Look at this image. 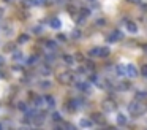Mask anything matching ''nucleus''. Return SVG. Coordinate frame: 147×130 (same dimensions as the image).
<instances>
[{"mask_svg":"<svg viewBox=\"0 0 147 130\" xmlns=\"http://www.w3.org/2000/svg\"><path fill=\"white\" fill-rule=\"evenodd\" d=\"M76 87L79 89L81 92H84V94H90V91H92V87H90V82L87 81H79L76 84Z\"/></svg>","mask_w":147,"mask_h":130,"instance_id":"5","label":"nucleus"},{"mask_svg":"<svg viewBox=\"0 0 147 130\" xmlns=\"http://www.w3.org/2000/svg\"><path fill=\"white\" fill-rule=\"evenodd\" d=\"M147 97V92H142V91H138L136 92V98L138 100H142V98Z\"/></svg>","mask_w":147,"mask_h":130,"instance_id":"24","label":"nucleus"},{"mask_svg":"<svg viewBox=\"0 0 147 130\" xmlns=\"http://www.w3.org/2000/svg\"><path fill=\"white\" fill-rule=\"evenodd\" d=\"M115 120H117V124H119V125H127V122H128V119H127V116H125V114H117V119H115Z\"/></svg>","mask_w":147,"mask_h":130,"instance_id":"16","label":"nucleus"},{"mask_svg":"<svg viewBox=\"0 0 147 130\" xmlns=\"http://www.w3.org/2000/svg\"><path fill=\"white\" fill-rule=\"evenodd\" d=\"M128 111H130V114H133V116H141V114H144V111H146V105L136 98V100H133L128 105Z\"/></svg>","mask_w":147,"mask_h":130,"instance_id":"1","label":"nucleus"},{"mask_svg":"<svg viewBox=\"0 0 147 130\" xmlns=\"http://www.w3.org/2000/svg\"><path fill=\"white\" fill-rule=\"evenodd\" d=\"M45 106L49 110H54L55 108V98L52 95H45Z\"/></svg>","mask_w":147,"mask_h":130,"instance_id":"8","label":"nucleus"},{"mask_svg":"<svg viewBox=\"0 0 147 130\" xmlns=\"http://www.w3.org/2000/svg\"><path fill=\"white\" fill-rule=\"evenodd\" d=\"M51 119L54 120V122H62V114L60 113H52Z\"/></svg>","mask_w":147,"mask_h":130,"instance_id":"22","label":"nucleus"},{"mask_svg":"<svg viewBox=\"0 0 147 130\" xmlns=\"http://www.w3.org/2000/svg\"><path fill=\"white\" fill-rule=\"evenodd\" d=\"M40 86H41V87H43V89H48V87H49V86H51V82H48V81H45V82H41V84H40Z\"/></svg>","mask_w":147,"mask_h":130,"instance_id":"33","label":"nucleus"},{"mask_svg":"<svg viewBox=\"0 0 147 130\" xmlns=\"http://www.w3.org/2000/svg\"><path fill=\"white\" fill-rule=\"evenodd\" d=\"M57 79H59L60 84H71V82L76 79V76H74V73H71V71H62V73H59Z\"/></svg>","mask_w":147,"mask_h":130,"instance_id":"2","label":"nucleus"},{"mask_svg":"<svg viewBox=\"0 0 147 130\" xmlns=\"http://www.w3.org/2000/svg\"><path fill=\"white\" fill-rule=\"evenodd\" d=\"M2 19H3V8L0 6V22H2Z\"/></svg>","mask_w":147,"mask_h":130,"instance_id":"38","label":"nucleus"},{"mask_svg":"<svg viewBox=\"0 0 147 130\" xmlns=\"http://www.w3.org/2000/svg\"><path fill=\"white\" fill-rule=\"evenodd\" d=\"M74 60H76V59H74L73 56H70V54H65V56H63V62L67 63V65H73Z\"/></svg>","mask_w":147,"mask_h":130,"instance_id":"19","label":"nucleus"},{"mask_svg":"<svg viewBox=\"0 0 147 130\" xmlns=\"http://www.w3.org/2000/svg\"><path fill=\"white\" fill-rule=\"evenodd\" d=\"M125 25H127V30L130 32V33H136V32H138V25L134 24L133 21H127V22H125Z\"/></svg>","mask_w":147,"mask_h":130,"instance_id":"15","label":"nucleus"},{"mask_svg":"<svg viewBox=\"0 0 147 130\" xmlns=\"http://www.w3.org/2000/svg\"><path fill=\"white\" fill-rule=\"evenodd\" d=\"M131 2H139V0H131Z\"/></svg>","mask_w":147,"mask_h":130,"instance_id":"41","label":"nucleus"},{"mask_svg":"<svg viewBox=\"0 0 147 130\" xmlns=\"http://www.w3.org/2000/svg\"><path fill=\"white\" fill-rule=\"evenodd\" d=\"M46 48H48V49L49 51H51V52H54V51H57V41H55V40H46Z\"/></svg>","mask_w":147,"mask_h":130,"instance_id":"13","label":"nucleus"},{"mask_svg":"<svg viewBox=\"0 0 147 130\" xmlns=\"http://www.w3.org/2000/svg\"><path fill=\"white\" fill-rule=\"evenodd\" d=\"M13 60H22V52L21 51H13Z\"/></svg>","mask_w":147,"mask_h":130,"instance_id":"23","label":"nucleus"},{"mask_svg":"<svg viewBox=\"0 0 147 130\" xmlns=\"http://www.w3.org/2000/svg\"><path fill=\"white\" fill-rule=\"evenodd\" d=\"M32 32H33V33H43V27H41V25H35Z\"/></svg>","mask_w":147,"mask_h":130,"instance_id":"28","label":"nucleus"},{"mask_svg":"<svg viewBox=\"0 0 147 130\" xmlns=\"http://www.w3.org/2000/svg\"><path fill=\"white\" fill-rule=\"evenodd\" d=\"M115 73H117V76H120V78L127 76V65H123V63L117 65V67H115Z\"/></svg>","mask_w":147,"mask_h":130,"instance_id":"12","label":"nucleus"},{"mask_svg":"<svg viewBox=\"0 0 147 130\" xmlns=\"http://www.w3.org/2000/svg\"><path fill=\"white\" fill-rule=\"evenodd\" d=\"M98 76H96V75H92V76H90V82H93V84H96V82H98Z\"/></svg>","mask_w":147,"mask_h":130,"instance_id":"31","label":"nucleus"},{"mask_svg":"<svg viewBox=\"0 0 147 130\" xmlns=\"http://www.w3.org/2000/svg\"><path fill=\"white\" fill-rule=\"evenodd\" d=\"M141 73H142V75L147 78V65H146V67H142V70H141Z\"/></svg>","mask_w":147,"mask_h":130,"instance_id":"34","label":"nucleus"},{"mask_svg":"<svg viewBox=\"0 0 147 130\" xmlns=\"http://www.w3.org/2000/svg\"><path fill=\"white\" fill-rule=\"evenodd\" d=\"M127 76L128 78H136L138 76V70H136V67H134L133 63H128L127 65Z\"/></svg>","mask_w":147,"mask_h":130,"instance_id":"10","label":"nucleus"},{"mask_svg":"<svg viewBox=\"0 0 147 130\" xmlns=\"http://www.w3.org/2000/svg\"><path fill=\"white\" fill-rule=\"evenodd\" d=\"M3 127H5V124H2V122H0V129H3Z\"/></svg>","mask_w":147,"mask_h":130,"instance_id":"39","label":"nucleus"},{"mask_svg":"<svg viewBox=\"0 0 147 130\" xmlns=\"http://www.w3.org/2000/svg\"><path fill=\"white\" fill-rule=\"evenodd\" d=\"M49 24H51L52 29H60L62 27V22H60V19H59V18H52L51 21H49Z\"/></svg>","mask_w":147,"mask_h":130,"instance_id":"17","label":"nucleus"},{"mask_svg":"<svg viewBox=\"0 0 147 130\" xmlns=\"http://www.w3.org/2000/svg\"><path fill=\"white\" fill-rule=\"evenodd\" d=\"M27 41H29V35H27V33H22V35H19V37H18V43H19V44L27 43Z\"/></svg>","mask_w":147,"mask_h":130,"instance_id":"21","label":"nucleus"},{"mask_svg":"<svg viewBox=\"0 0 147 130\" xmlns=\"http://www.w3.org/2000/svg\"><path fill=\"white\" fill-rule=\"evenodd\" d=\"M38 71H40V75H41V76H49L52 73V68L49 67V63H43V65H40Z\"/></svg>","mask_w":147,"mask_h":130,"instance_id":"7","label":"nucleus"},{"mask_svg":"<svg viewBox=\"0 0 147 130\" xmlns=\"http://www.w3.org/2000/svg\"><path fill=\"white\" fill-rule=\"evenodd\" d=\"M57 40L63 43V41H67V35H63V33H59V35H57Z\"/></svg>","mask_w":147,"mask_h":130,"instance_id":"30","label":"nucleus"},{"mask_svg":"<svg viewBox=\"0 0 147 130\" xmlns=\"http://www.w3.org/2000/svg\"><path fill=\"white\" fill-rule=\"evenodd\" d=\"M71 37H73V38H79L81 37V32L79 30H74L73 33H71Z\"/></svg>","mask_w":147,"mask_h":130,"instance_id":"32","label":"nucleus"},{"mask_svg":"<svg viewBox=\"0 0 147 130\" xmlns=\"http://www.w3.org/2000/svg\"><path fill=\"white\" fill-rule=\"evenodd\" d=\"M43 105H45V97H40V95H35L33 97V101H32V106L35 108V110H38V108H41Z\"/></svg>","mask_w":147,"mask_h":130,"instance_id":"9","label":"nucleus"},{"mask_svg":"<svg viewBox=\"0 0 147 130\" xmlns=\"http://www.w3.org/2000/svg\"><path fill=\"white\" fill-rule=\"evenodd\" d=\"M89 56H90V57H100V46L92 48V49L89 51Z\"/></svg>","mask_w":147,"mask_h":130,"instance_id":"20","label":"nucleus"},{"mask_svg":"<svg viewBox=\"0 0 147 130\" xmlns=\"http://www.w3.org/2000/svg\"><path fill=\"white\" fill-rule=\"evenodd\" d=\"M22 6H26V8L33 6V0H22Z\"/></svg>","mask_w":147,"mask_h":130,"instance_id":"26","label":"nucleus"},{"mask_svg":"<svg viewBox=\"0 0 147 130\" xmlns=\"http://www.w3.org/2000/svg\"><path fill=\"white\" fill-rule=\"evenodd\" d=\"M79 127H82V129H90V127H93V120L84 117V119L79 120Z\"/></svg>","mask_w":147,"mask_h":130,"instance_id":"14","label":"nucleus"},{"mask_svg":"<svg viewBox=\"0 0 147 130\" xmlns=\"http://www.w3.org/2000/svg\"><path fill=\"white\" fill-rule=\"evenodd\" d=\"M18 108H19L21 111H27V110H29V105H27V103H24V101H21V103H19V106H18Z\"/></svg>","mask_w":147,"mask_h":130,"instance_id":"27","label":"nucleus"},{"mask_svg":"<svg viewBox=\"0 0 147 130\" xmlns=\"http://www.w3.org/2000/svg\"><path fill=\"white\" fill-rule=\"evenodd\" d=\"M109 54H111V51L108 46H100V57H108Z\"/></svg>","mask_w":147,"mask_h":130,"instance_id":"18","label":"nucleus"},{"mask_svg":"<svg viewBox=\"0 0 147 130\" xmlns=\"http://www.w3.org/2000/svg\"><path fill=\"white\" fill-rule=\"evenodd\" d=\"M5 2H8V3H11V2H14V0H5Z\"/></svg>","mask_w":147,"mask_h":130,"instance_id":"40","label":"nucleus"},{"mask_svg":"<svg viewBox=\"0 0 147 130\" xmlns=\"http://www.w3.org/2000/svg\"><path fill=\"white\" fill-rule=\"evenodd\" d=\"M43 5H46L45 0H33V6H43Z\"/></svg>","mask_w":147,"mask_h":130,"instance_id":"29","label":"nucleus"},{"mask_svg":"<svg viewBox=\"0 0 147 130\" xmlns=\"http://www.w3.org/2000/svg\"><path fill=\"white\" fill-rule=\"evenodd\" d=\"M45 59H46V62H48V63H51V62H54V60H55V56H54L52 52H49L48 56L45 57Z\"/></svg>","mask_w":147,"mask_h":130,"instance_id":"25","label":"nucleus"},{"mask_svg":"<svg viewBox=\"0 0 147 130\" xmlns=\"http://www.w3.org/2000/svg\"><path fill=\"white\" fill-rule=\"evenodd\" d=\"M89 2H95V0H89Z\"/></svg>","mask_w":147,"mask_h":130,"instance_id":"42","label":"nucleus"},{"mask_svg":"<svg viewBox=\"0 0 147 130\" xmlns=\"http://www.w3.org/2000/svg\"><path fill=\"white\" fill-rule=\"evenodd\" d=\"M92 120H93V124H98V125H105L106 124V119L103 117V114H98V113L92 114Z\"/></svg>","mask_w":147,"mask_h":130,"instance_id":"11","label":"nucleus"},{"mask_svg":"<svg viewBox=\"0 0 147 130\" xmlns=\"http://www.w3.org/2000/svg\"><path fill=\"white\" fill-rule=\"evenodd\" d=\"M11 49H14L13 44H7V46H5V51H11Z\"/></svg>","mask_w":147,"mask_h":130,"instance_id":"35","label":"nucleus"},{"mask_svg":"<svg viewBox=\"0 0 147 130\" xmlns=\"http://www.w3.org/2000/svg\"><path fill=\"white\" fill-rule=\"evenodd\" d=\"M120 40H122V32H119V30H114L108 35L109 43H117V41H120Z\"/></svg>","mask_w":147,"mask_h":130,"instance_id":"4","label":"nucleus"},{"mask_svg":"<svg viewBox=\"0 0 147 130\" xmlns=\"http://www.w3.org/2000/svg\"><path fill=\"white\" fill-rule=\"evenodd\" d=\"M3 65H5V57L0 56V67H3Z\"/></svg>","mask_w":147,"mask_h":130,"instance_id":"36","label":"nucleus"},{"mask_svg":"<svg viewBox=\"0 0 147 130\" xmlns=\"http://www.w3.org/2000/svg\"><path fill=\"white\" fill-rule=\"evenodd\" d=\"M45 120H46V113H45V111H38V110H36L35 114H33V117H32V125L40 127V125L45 124Z\"/></svg>","mask_w":147,"mask_h":130,"instance_id":"3","label":"nucleus"},{"mask_svg":"<svg viewBox=\"0 0 147 130\" xmlns=\"http://www.w3.org/2000/svg\"><path fill=\"white\" fill-rule=\"evenodd\" d=\"M101 106H103V111H106V113H112L115 110V103L112 100H105Z\"/></svg>","mask_w":147,"mask_h":130,"instance_id":"6","label":"nucleus"},{"mask_svg":"<svg viewBox=\"0 0 147 130\" xmlns=\"http://www.w3.org/2000/svg\"><path fill=\"white\" fill-rule=\"evenodd\" d=\"M45 2H46V5H52V3L59 2V0H45Z\"/></svg>","mask_w":147,"mask_h":130,"instance_id":"37","label":"nucleus"}]
</instances>
